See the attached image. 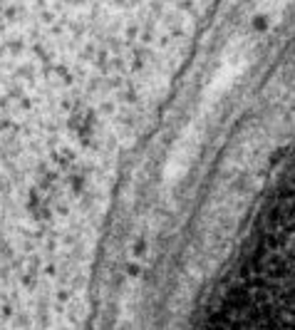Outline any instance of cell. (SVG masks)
<instances>
[{
    "mask_svg": "<svg viewBox=\"0 0 295 330\" xmlns=\"http://www.w3.org/2000/svg\"><path fill=\"white\" fill-rule=\"evenodd\" d=\"M290 189L266 209L238 273L216 298L204 330H293Z\"/></svg>",
    "mask_w": 295,
    "mask_h": 330,
    "instance_id": "cell-1",
    "label": "cell"
}]
</instances>
